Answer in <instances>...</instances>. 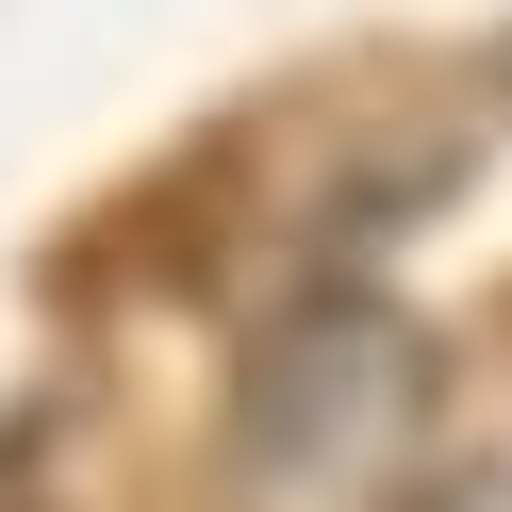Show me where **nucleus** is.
I'll list each match as a JSON object with an SVG mask.
<instances>
[{
  "label": "nucleus",
  "instance_id": "nucleus-3",
  "mask_svg": "<svg viewBox=\"0 0 512 512\" xmlns=\"http://www.w3.org/2000/svg\"><path fill=\"white\" fill-rule=\"evenodd\" d=\"M496 67H512V50H496Z\"/></svg>",
  "mask_w": 512,
  "mask_h": 512
},
{
  "label": "nucleus",
  "instance_id": "nucleus-1",
  "mask_svg": "<svg viewBox=\"0 0 512 512\" xmlns=\"http://www.w3.org/2000/svg\"><path fill=\"white\" fill-rule=\"evenodd\" d=\"M446 446V331L380 281H314L232 347L199 512H413Z\"/></svg>",
  "mask_w": 512,
  "mask_h": 512
},
{
  "label": "nucleus",
  "instance_id": "nucleus-2",
  "mask_svg": "<svg viewBox=\"0 0 512 512\" xmlns=\"http://www.w3.org/2000/svg\"><path fill=\"white\" fill-rule=\"evenodd\" d=\"M413 512H512V463H463V479H430Z\"/></svg>",
  "mask_w": 512,
  "mask_h": 512
}]
</instances>
